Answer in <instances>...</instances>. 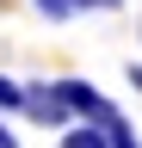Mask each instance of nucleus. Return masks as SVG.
<instances>
[{
    "mask_svg": "<svg viewBox=\"0 0 142 148\" xmlns=\"http://www.w3.org/2000/svg\"><path fill=\"white\" fill-rule=\"evenodd\" d=\"M25 111L37 123H62L68 117V105H62V86H37V92H25Z\"/></svg>",
    "mask_w": 142,
    "mask_h": 148,
    "instance_id": "nucleus-1",
    "label": "nucleus"
},
{
    "mask_svg": "<svg viewBox=\"0 0 142 148\" xmlns=\"http://www.w3.org/2000/svg\"><path fill=\"white\" fill-rule=\"evenodd\" d=\"M80 6H105V0H37V12H49V18H68Z\"/></svg>",
    "mask_w": 142,
    "mask_h": 148,
    "instance_id": "nucleus-2",
    "label": "nucleus"
},
{
    "mask_svg": "<svg viewBox=\"0 0 142 148\" xmlns=\"http://www.w3.org/2000/svg\"><path fill=\"white\" fill-rule=\"evenodd\" d=\"M68 148H111V136L93 123V130H74V136H68Z\"/></svg>",
    "mask_w": 142,
    "mask_h": 148,
    "instance_id": "nucleus-3",
    "label": "nucleus"
},
{
    "mask_svg": "<svg viewBox=\"0 0 142 148\" xmlns=\"http://www.w3.org/2000/svg\"><path fill=\"white\" fill-rule=\"evenodd\" d=\"M0 105H25V92H19V86H12V80H6V74H0Z\"/></svg>",
    "mask_w": 142,
    "mask_h": 148,
    "instance_id": "nucleus-4",
    "label": "nucleus"
},
{
    "mask_svg": "<svg viewBox=\"0 0 142 148\" xmlns=\"http://www.w3.org/2000/svg\"><path fill=\"white\" fill-rule=\"evenodd\" d=\"M0 148H19V136H12V130H6V123H0Z\"/></svg>",
    "mask_w": 142,
    "mask_h": 148,
    "instance_id": "nucleus-5",
    "label": "nucleus"
}]
</instances>
